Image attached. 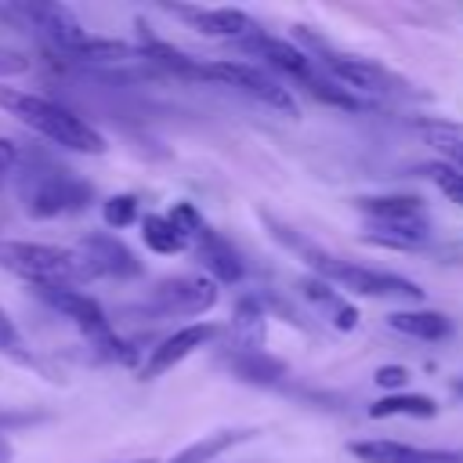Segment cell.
<instances>
[{"mask_svg": "<svg viewBox=\"0 0 463 463\" xmlns=\"http://www.w3.org/2000/svg\"><path fill=\"white\" fill-rule=\"evenodd\" d=\"M14 188L22 199V210L36 221L47 217H65V213H80L90 206L94 199V184L76 177L72 170L43 159V156H25L18 152L14 163Z\"/></svg>", "mask_w": 463, "mask_h": 463, "instance_id": "cell-1", "label": "cell"}, {"mask_svg": "<svg viewBox=\"0 0 463 463\" xmlns=\"http://www.w3.org/2000/svg\"><path fill=\"white\" fill-rule=\"evenodd\" d=\"M264 221L271 224V235H275L279 242L293 246V250L311 264V271H315L322 282H336V286H344V289H351V293H358V297H394V300H420V297H423V289H420L412 279H402V275H391V271H376V268H365V264L340 260V257H333V253L311 246L307 239H300L293 228H286V224H279V221H271V217H264Z\"/></svg>", "mask_w": 463, "mask_h": 463, "instance_id": "cell-2", "label": "cell"}, {"mask_svg": "<svg viewBox=\"0 0 463 463\" xmlns=\"http://www.w3.org/2000/svg\"><path fill=\"white\" fill-rule=\"evenodd\" d=\"M0 109L11 112L33 134H40V137H47L61 148H72V152H83V156H101L109 148L101 130H94L83 116H76L72 109L51 101L43 94H29V90L0 83Z\"/></svg>", "mask_w": 463, "mask_h": 463, "instance_id": "cell-3", "label": "cell"}, {"mask_svg": "<svg viewBox=\"0 0 463 463\" xmlns=\"http://www.w3.org/2000/svg\"><path fill=\"white\" fill-rule=\"evenodd\" d=\"M0 268L33 282V286H83L98 279L90 260L72 246L51 242H25V239H0Z\"/></svg>", "mask_w": 463, "mask_h": 463, "instance_id": "cell-4", "label": "cell"}, {"mask_svg": "<svg viewBox=\"0 0 463 463\" xmlns=\"http://www.w3.org/2000/svg\"><path fill=\"white\" fill-rule=\"evenodd\" d=\"M358 210L369 213L376 221V228L369 235H362L365 242L376 246H394V250H416L427 242L430 228H427V213L423 203L412 195H376V199H358Z\"/></svg>", "mask_w": 463, "mask_h": 463, "instance_id": "cell-5", "label": "cell"}, {"mask_svg": "<svg viewBox=\"0 0 463 463\" xmlns=\"http://www.w3.org/2000/svg\"><path fill=\"white\" fill-rule=\"evenodd\" d=\"M0 14L4 18H18V22H25L58 58L69 51V47H76L83 36H87V29L80 25V18L72 14V7H65V4H54V0H29V4H4L0 7Z\"/></svg>", "mask_w": 463, "mask_h": 463, "instance_id": "cell-6", "label": "cell"}, {"mask_svg": "<svg viewBox=\"0 0 463 463\" xmlns=\"http://www.w3.org/2000/svg\"><path fill=\"white\" fill-rule=\"evenodd\" d=\"M203 80H213V83H224L268 109H279L286 116H300V105L297 98L289 94V87H282L279 80H271L268 72L246 65V61H203Z\"/></svg>", "mask_w": 463, "mask_h": 463, "instance_id": "cell-7", "label": "cell"}, {"mask_svg": "<svg viewBox=\"0 0 463 463\" xmlns=\"http://www.w3.org/2000/svg\"><path fill=\"white\" fill-rule=\"evenodd\" d=\"M315 51L322 54L318 61L336 76V83L344 90H362V94H405L409 83L394 72H387L383 65H373L365 58H351V54H336L326 43H315Z\"/></svg>", "mask_w": 463, "mask_h": 463, "instance_id": "cell-8", "label": "cell"}, {"mask_svg": "<svg viewBox=\"0 0 463 463\" xmlns=\"http://www.w3.org/2000/svg\"><path fill=\"white\" fill-rule=\"evenodd\" d=\"M217 304V282L206 275H174L156 282L148 293V311L156 315H203Z\"/></svg>", "mask_w": 463, "mask_h": 463, "instance_id": "cell-9", "label": "cell"}, {"mask_svg": "<svg viewBox=\"0 0 463 463\" xmlns=\"http://www.w3.org/2000/svg\"><path fill=\"white\" fill-rule=\"evenodd\" d=\"M217 333H221V329H217L213 322H192V326H181L177 333H170L166 340H159V344L152 347V354H148L145 365H141V376H145V380L163 376L166 369H174L177 362H184L188 354H195L199 347H206Z\"/></svg>", "mask_w": 463, "mask_h": 463, "instance_id": "cell-10", "label": "cell"}, {"mask_svg": "<svg viewBox=\"0 0 463 463\" xmlns=\"http://www.w3.org/2000/svg\"><path fill=\"white\" fill-rule=\"evenodd\" d=\"M170 11L177 18H184L192 29H199L203 36H213V40H235V43H242L253 33H260L257 22L246 11H235V7H181V4H174Z\"/></svg>", "mask_w": 463, "mask_h": 463, "instance_id": "cell-11", "label": "cell"}, {"mask_svg": "<svg viewBox=\"0 0 463 463\" xmlns=\"http://www.w3.org/2000/svg\"><path fill=\"white\" fill-rule=\"evenodd\" d=\"M351 456H358L362 463H463L459 449H416L391 438L351 441Z\"/></svg>", "mask_w": 463, "mask_h": 463, "instance_id": "cell-12", "label": "cell"}, {"mask_svg": "<svg viewBox=\"0 0 463 463\" xmlns=\"http://www.w3.org/2000/svg\"><path fill=\"white\" fill-rule=\"evenodd\" d=\"M76 250L90 260V268H94L98 275H109V279H137V275H141V260L130 253V246H123V242H119L116 235H109V232H90V235H83Z\"/></svg>", "mask_w": 463, "mask_h": 463, "instance_id": "cell-13", "label": "cell"}, {"mask_svg": "<svg viewBox=\"0 0 463 463\" xmlns=\"http://www.w3.org/2000/svg\"><path fill=\"white\" fill-rule=\"evenodd\" d=\"M239 47L250 51V54H257V58H264L268 65H275L279 72H286L293 83H307L311 76H318V72H315V58H307V54H304L297 43H289V40H275V36L253 33V36L242 40Z\"/></svg>", "mask_w": 463, "mask_h": 463, "instance_id": "cell-14", "label": "cell"}, {"mask_svg": "<svg viewBox=\"0 0 463 463\" xmlns=\"http://www.w3.org/2000/svg\"><path fill=\"white\" fill-rule=\"evenodd\" d=\"M195 253H199V260H203V268H206V279H213V282H242L246 268H242L239 253H235L232 242H228L224 235H217L213 228L203 224V228L195 232Z\"/></svg>", "mask_w": 463, "mask_h": 463, "instance_id": "cell-15", "label": "cell"}, {"mask_svg": "<svg viewBox=\"0 0 463 463\" xmlns=\"http://www.w3.org/2000/svg\"><path fill=\"white\" fill-rule=\"evenodd\" d=\"M224 365L232 369V376H239L246 383H279L286 376V362L264 354L260 347H235L224 358Z\"/></svg>", "mask_w": 463, "mask_h": 463, "instance_id": "cell-16", "label": "cell"}, {"mask_svg": "<svg viewBox=\"0 0 463 463\" xmlns=\"http://www.w3.org/2000/svg\"><path fill=\"white\" fill-rule=\"evenodd\" d=\"M257 434H260L257 427H224V430L203 434L199 441H192L188 449H181L170 463H210V459H217L221 452L235 449V445H242V441H250V438H257Z\"/></svg>", "mask_w": 463, "mask_h": 463, "instance_id": "cell-17", "label": "cell"}, {"mask_svg": "<svg viewBox=\"0 0 463 463\" xmlns=\"http://www.w3.org/2000/svg\"><path fill=\"white\" fill-rule=\"evenodd\" d=\"M387 322L391 329L416 336V340H445L452 333V322L441 311H394Z\"/></svg>", "mask_w": 463, "mask_h": 463, "instance_id": "cell-18", "label": "cell"}, {"mask_svg": "<svg viewBox=\"0 0 463 463\" xmlns=\"http://www.w3.org/2000/svg\"><path fill=\"white\" fill-rule=\"evenodd\" d=\"M373 420H387V416H416V420H430L438 416V402L427 394H387L376 405H369Z\"/></svg>", "mask_w": 463, "mask_h": 463, "instance_id": "cell-19", "label": "cell"}, {"mask_svg": "<svg viewBox=\"0 0 463 463\" xmlns=\"http://www.w3.org/2000/svg\"><path fill=\"white\" fill-rule=\"evenodd\" d=\"M141 239L152 253H163V257H174V253L188 250V239L166 221V213H148L141 221Z\"/></svg>", "mask_w": 463, "mask_h": 463, "instance_id": "cell-20", "label": "cell"}, {"mask_svg": "<svg viewBox=\"0 0 463 463\" xmlns=\"http://www.w3.org/2000/svg\"><path fill=\"white\" fill-rule=\"evenodd\" d=\"M300 289H304L315 304H322V307L333 315V326H336V329H354V326H358V311H354L351 304H344L340 293H336L329 282H322V279H304Z\"/></svg>", "mask_w": 463, "mask_h": 463, "instance_id": "cell-21", "label": "cell"}, {"mask_svg": "<svg viewBox=\"0 0 463 463\" xmlns=\"http://www.w3.org/2000/svg\"><path fill=\"white\" fill-rule=\"evenodd\" d=\"M0 354H7V358H14L18 365H29V369H40L43 362L33 354V347L25 344V336L18 333V326H14V318L0 307Z\"/></svg>", "mask_w": 463, "mask_h": 463, "instance_id": "cell-22", "label": "cell"}, {"mask_svg": "<svg viewBox=\"0 0 463 463\" xmlns=\"http://www.w3.org/2000/svg\"><path fill=\"white\" fill-rule=\"evenodd\" d=\"M315 101H326V105H336V109H347V112H362V101L351 94V90H344L340 83H333V80H326V76H311L307 83H300Z\"/></svg>", "mask_w": 463, "mask_h": 463, "instance_id": "cell-23", "label": "cell"}, {"mask_svg": "<svg viewBox=\"0 0 463 463\" xmlns=\"http://www.w3.org/2000/svg\"><path fill=\"white\" fill-rule=\"evenodd\" d=\"M101 217L109 228H130L137 221V199L134 195H112L101 203Z\"/></svg>", "mask_w": 463, "mask_h": 463, "instance_id": "cell-24", "label": "cell"}, {"mask_svg": "<svg viewBox=\"0 0 463 463\" xmlns=\"http://www.w3.org/2000/svg\"><path fill=\"white\" fill-rule=\"evenodd\" d=\"M166 221H170V224H174L188 242H192V239H195V232L203 228V217H199V210H195L192 203H174V210L166 213Z\"/></svg>", "mask_w": 463, "mask_h": 463, "instance_id": "cell-25", "label": "cell"}, {"mask_svg": "<svg viewBox=\"0 0 463 463\" xmlns=\"http://www.w3.org/2000/svg\"><path fill=\"white\" fill-rule=\"evenodd\" d=\"M40 416L36 412H14V409H0V463H7L11 459V445H7V430H18V427H25V423H36Z\"/></svg>", "mask_w": 463, "mask_h": 463, "instance_id": "cell-26", "label": "cell"}, {"mask_svg": "<svg viewBox=\"0 0 463 463\" xmlns=\"http://www.w3.org/2000/svg\"><path fill=\"white\" fill-rule=\"evenodd\" d=\"M430 177L438 181V188H441L456 206H463V174H459V170H452V166H434Z\"/></svg>", "mask_w": 463, "mask_h": 463, "instance_id": "cell-27", "label": "cell"}, {"mask_svg": "<svg viewBox=\"0 0 463 463\" xmlns=\"http://www.w3.org/2000/svg\"><path fill=\"white\" fill-rule=\"evenodd\" d=\"M373 380H376V387L398 391V387H405V383H409V369H405V365H380V369L373 373Z\"/></svg>", "mask_w": 463, "mask_h": 463, "instance_id": "cell-28", "label": "cell"}, {"mask_svg": "<svg viewBox=\"0 0 463 463\" xmlns=\"http://www.w3.org/2000/svg\"><path fill=\"white\" fill-rule=\"evenodd\" d=\"M29 69V58L11 51V47H0V76H14V72H25Z\"/></svg>", "mask_w": 463, "mask_h": 463, "instance_id": "cell-29", "label": "cell"}, {"mask_svg": "<svg viewBox=\"0 0 463 463\" xmlns=\"http://www.w3.org/2000/svg\"><path fill=\"white\" fill-rule=\"evenodd\" d=\"M18 152H22V148H18L14 141H7V137H0V184H4V181H7L11 174H14V163H18Z\"/></svg>", "mask_w": 463, "mask_h": 463, "instance_id": "cell-30", "label": "cell"}, {"mask_svg": "<svg viewBox=\"0 0 463 463\" xmlns=\"http://www.w3.org/2000/svg\"><path fill=\"white\" fill-rule=\"evenodd\" d=\"M438 148H441V156L452 163V170H459V174H463V141H456V137H441V141H438Z\"/></svg>", "mask_w": 463, "mask_h": 463, "instance_id": "cell-31", "label": "cell"}, {"mask_svg": "<svg viewBox=\"0 0 463 463\" xmlns=\"http://www.w3.org/2000/svg\"><path fill=\"white\" fill-rule=\"evenodd\" d=\"M127 463H156V459H127Z\"/></svg>", "mask_w": 463, "mask_h": 463, "instance_id": "cell-32", "label": "cell"}, {"mask_svg": "<svg viewBox=\"0 0 463 463\" xmlns=\"http://www.w3.org/2000/svg\"><path fill=\"white\" fill-rule=\"evenodd\" d=\"M456 387H459V391H463V383H456Z\"/></svg>", "mask_w": 463, "mask_h": 463, "instance_id": "cell-33", "label": "cell"}]
</instances>
